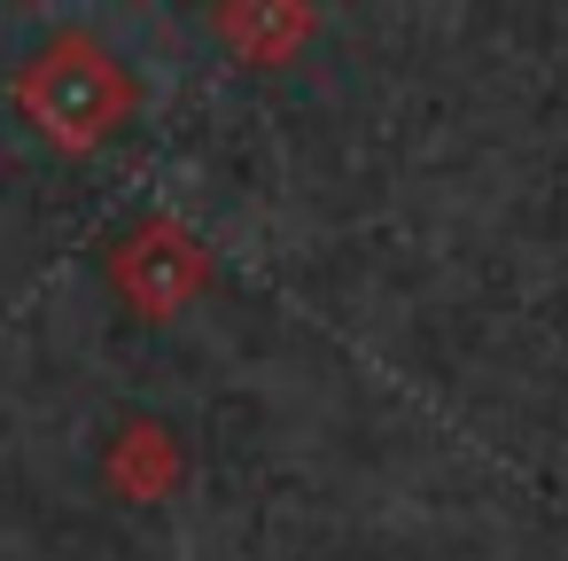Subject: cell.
<instances>
[{"label": "cell", "instance_id": "cell-1", "mask_svg": "<svg viewBox=\"0 0 568 561\" xmlns=\"http://www.w3.org/2000/svg\"><path fill=\"white\" fill-rule=\"evenodd\" d=\"M17 110L55 141V149H102L118 126H133L141 110V79L133 63L94 40V32H55L24 56L17 71Z\"/></svg>", "mask_w": 568, "mask_h": 561}, {"label": "cell", "instance_id": "cell-2", "mask_svg": "<svg viewBox=\"0 0 568 561\" xmlns=\"http://www.w3.org/2000/svg\"><path fill=\"white\" fill-rule=\"evenodd\" d=\"M102 281H110V297H118L133 320H180V312L219 281V266H211V242H203L195 227H180L172 211H141V219H125V227L110 234Z\"/></svg>", "mask_w": 568, "mask_h": 561}, {"label": "cell", "instance_id": "cell-3", "mask_svg": "<svg viewBox=\"0 0 568 561\" xmlns=\"http://www.w3.org/2000/svg\"><path fill=\"white\" fill-rule=\"evenodd\" d=\"M187 483V444L164 413H125L102 437V491L125 507H164Z\"/></svg>", "mask_w": 568, "mask_h": 561}, {"label": "cell", "instance_id": "cell-4", "mask_svg": "<svg viewBox=\"0 0 568 561\" xmlns=\"http://www.w3.org/2000/svg\"><path fill=\"white\" fill-rule=\"evenodd\" d=\"M211 40L234 63H250V71H288L320 40V9H312V0H219V9H211Z\"/></svg>", "mask_w": 568, "mask_h": 561}]
</instances>
